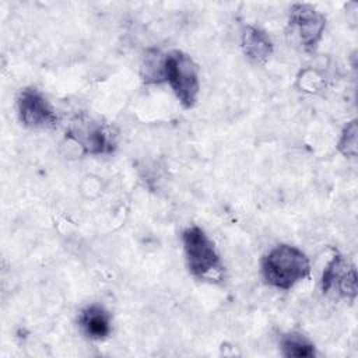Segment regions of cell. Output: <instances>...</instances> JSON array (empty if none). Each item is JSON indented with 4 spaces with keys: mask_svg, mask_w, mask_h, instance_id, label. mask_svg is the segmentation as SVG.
I'll return each mask as SVG.
<instances>
[{
    "mask_svg": "<svg viewBox=\"0 0 358 358\" xmlns=\"http://www.w3.org/2000/svg\"><path fill=\"white\" fill-rule=\"evenodd\" d=\"M310 271L308 257L302 250L289 245L271 249L262 262V274L267 284L280 289H289Z\"/></svg>",
    "mask_w": 358,
    "mask_h": 358,
    "instance_id": "6da1fadb",
    "label": "cell"
},
{
    "mask_svg": "<svg viewBox=\"0 0 358 358\" xmlns=\"http://www.w3.org/2000/svg\"><path fill=\"white\" fill-rule=\"evenodd\" d=\"M182 242L190 273L197 278H218L222 271L220 256L213 241L200 227H189L182 234Z\"/></svg>",
    "mask_w": 358,
    "mask_h": 358,
    "instance_id": "7a4b0ae2",
    "label": "cell"
},
{
    "mask_svg": "<svg viewBox=\"0 0 358 358\" xmlns=\"http://www.w3.org/2000/svg\"><path fill=\"white\" fill-rule=\"evenodd\" d=\"M164 81H168L176 98L185 108L194 106L200 91L197 66L180 50L164 56Z\"/></svg>",
    "mask_w": 358,
    "mask_h": 358,
    "instance_id": "3957f363",
    "label": "cell"
},
{
    "mask_svg": "<svg viewBox=\"0 0 358 358\" xmlns=\"http://www.w3.org/2000/svg\"><path fill=\"white\" fill-rule=\"evenodd\" d=\"M289 27L298 35L303 48L310 50L315 49L320 41L326 20L315 7L305 3H296L289 10Z\"/></svg>",
    "mask_w": 358,
    "mask_h": 358,
    "instance_id": "277c9868",
    "label": "cell"
},
{
    "mask_svg": "<svg viewBox=\"0 0 358 358\" xmlns=\"http://www.w3.org/2000/svg\"><path fill=\"white\" fill-rule=\"evenodd\" d=\"M18 115L28 127H55L59 122L56 112L36 88H25L17 98Z\"/></svg>",
    "mask_w": 358,
    "mask_h": 358,
    "instance_id": "5b68a950",
    "label": "cell"
},
{
    "mask_svg": "<svg viewBox=\"0 0 358 358\" xmlns=\"http://www.w3.org/2000/svg\"><path fill=\"white\" fill-rule=\"evenodd\" d=\"M336 288L337 292L348 299L357 296V274L354 266H350L344 259L336 253L322 275V289L329 292Z\"/></svg>",
    "mask_w": 358,
    "mask_h": 358,
    "instance_id": "8992f818",
    "label": "cell"
},
{
    "mask_svg": "<svg viewBox=\"0 0 358 358\" xmlns=\"http://www.w3.org/2000/svg\"><path fill=\"white\" fill-rule=\"evenodd\" d=\"M67 137L76 141L85 154H109L115 150V141L105 129L96 123L74 124L67 131Z\"/></svg>",
    "mask_w": 358,
    "mask_h": 358,
    "instance_id": "52a82bcc",
    "label": "cell"
},
{
    "mask_svg": "<svg viewBox=\"0 0 358 358\" xmlns=\"http://www.w3.org/2000/svg\"><path fill=\"white\" fill-rule=\"evenodd\" d=\"M84 334L92 340H103L110 333V315L101 305H90L84 308L78 319Z\"/></svg>",
    "mask_w": 358,
    "mask_h": 358,
    "instance_id": "ba28073f",
    "label": "cell"
},
{
    "mask_svg": "<svg viewBox=\"0 0 358 358\" xmlns=\"http://www.w3.org/2000/svg\"><path fill=\"white\" fill-rule=\"evenodd\" d=\"M242 46L246 56L257 63H263L268 59L273 52V43L268 35L256 28V27H246L242 35Z\"/></svg>",
    "mask_w": 358,
    "mask_h": 358,
    "instance_id": "9c48e42d",
    "label": "cell"
},
{
    "mask_svg": "<svg viewBox=\"0 0 358 358\" xmlns=\"http://www.w3.org/2000/svg\"><path fill=\"white\" fill-rule=\"evenodd\" d=\"M281 351L288 358H310L315 355V345L299 333H288L282 336Z\"/></svg>",
    "mask_w": 358,
    "mask_h": 358,
    "instance_id": "30bf717a",
    "label": "cell"
},
{
    "mask_svg": "<svg viewBox=\"0 0 358 358\" xmlns=\"http://www.w3.org/2000/svg\"><path fill=\"white\" fill-rule=\"evenodd\" d=\"M141 76L145 83H161L164 81V56L159 52H152V55L145 56Z\"/></svg>",
    "mask_w": 358,
    "mask_h": 358,
    "instance_id": "8fae6325",
    "label": "cell"
},
{
    "mask_svg": "<svg viewBox=\"0 0 358 358\" xmlns=\"http://www.w3.org/2000/svg\"><path fill=\"white\" fill-rule=\"evenodd\" d=\"M338 150L345 157L357 155V123L352 120L343 130L341 138L338 141Z\"/></svg>",
    "mask_w": 358,
    "mask_h": 358,
    "instance_id": "7c38bea8",
    "label": "cell"
}]
</instances>
